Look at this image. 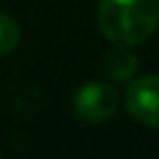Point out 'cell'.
Here are the masks:
<instances>
[{"instance_id":"cell-1","label":"cell","mask_w":159,"mask_h":159,"mask_svg":"<svg viewBox=\"0 0 159 159\" xmlns=\"http://www.w3.org/2000/svg\"><path fill=\"white\" fill-rule=\"evenodd\" d=\"M96 16L112 45L136 47L157 30L159 0H98Z\"/></svg>"},{"instance_id":"cell-2","label":"cell","mask_w":159,"mask_h":159,"mask_svg":"<svg viewBox=\"0 0 159 159\" xmlns=\"http://www.w3.org/2000/svg\"><path fill=\"white\" fill-rule=\"evenodd\" d=\"M119 108V91L110 82H87L73 96V112L87 124L110 119Z\"/></svg>"},{"instance_id":"cell-3","label":"cell","mask_w":159,"mask_h":159,"mask_svg":"<svg viewBox=\"0 0 159 159\" xmlns=\"http://www.w3.org/2000/svg\"><path fill=\"white\" fill-rule=\"evenodd\" d=\"M126 110L143 126L159 129V75H145L129 84Z\"/></svg>"},{"instance_id":"cell-4","label":"cell","mask_w":159,"mask_h":159,"mask_svg":"<svg viewBox=\"0 0 159 159\" xmlns=\"http://www.w3.org/2000/svg\"><path fill=\"white\" fill-rule=\"evenodd\" d=\"M103 68L115 82H129L138 68V59H136V54L129 52V47L115 45L103 56Z\"/></svg>"},{"instance_id":"cell-5","label":"cell","mask_w":159,"mask_h":159,"mask_svg":"<svg viewBox=\"0 0 159 159\" xmlns=\"http://www.w3.org/2000/svg\"><path fill=\"white\" fill-rule=\"evenodd\" d=\"M21 40V28L10 14L0 12V56L10 54V52L16 49Z\"/></svg>"}]
</instances>
